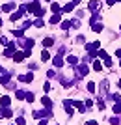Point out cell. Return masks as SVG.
Instances as JSON below:
<instances>
[{"mask_svg":"<svg viewBox=\"0 0 121 125\" xmlns=\"http://www.w3.org/2000/svg\"><path fill=\"white\" fill-rule=\"evenodd\" d=\"M13 116V110L9 106H0V118H11Z\"/></svg>","mask_w":121,"mask_h":125,"instance_id":"cell-1","label":"cell"},{"mask_svg":"<svg viewBox=\"0 0 121 125\" xmlns=\"http://www.w3.org/2000/svg\"><path fill=\"white\" fill-rule=\"evenodd\" d=\"M76 73H78V77H86V75L90 73V69H88V65L80 63V65H76Z\"/></svg>","mask_w":121,"mask_h":125,"instance_id":"cell-2","label":"cell"},{"mask_svg":"<svg viewBox=\"0 0 121 125\" xmlns=\"http://www.w3.org/2000/svg\"><path fill=\"white\" fill-rule=\"evenodd\" d=\"M15 2H8V4H4V6H2V8H0V11H2V13H8V11H11V10H13V8H15Z\"/></svg>","mask_w":121,"mask_h":125,"instance_id":"cell-3","label":"cell"},{"mask_svg":"<svg viewBox=\"0 0 121 125\" xmlns=\"http://www.w3.org/2000/svg\"><path fill=\"white\" fill-rule=\"evenodd\" d=\"M17 78H19L21 82H32V80H34V75H17Z\"/></svg>","mask_w":121,"mask_h":125,"instance_id":"cell-4","label":"cell"},{"mask_svg":"<svg viewBox=\"0 0 121 125\" xmlns=\"http://www.w3.org/2000/svg\"><path fill=\"white\" fill-rule=\"evenodd\" d=\"M101 47V43L99 41H93V43H88V45H86V51L90 52V51H97V49Z\"/></svg>","mask_w":121,"mask_h":125,"instance_id":"cell-5","label":"cell"},{"mask_svg":"<svg viewBox=\"0 0 121 125\" xmlns=\"http://www.w3.org/2000/svg\"><path fill=\"white\" fill-rule=\"evenodd\" d=\"M41 103H43V106H45V108H47V110H50V108H52V101L48 99L47 95H45V97H43V99H41Z\"/></svg>","mask_w":121,"mask_h":125,"instance_id":"cell-6","label":"cell"},{"mask_svg":"<svg viewBox=\"0 0 121 125\" xmlns=\"http://www.w3.org/2000/svg\"><path fill=\"white\" fill-rule=\"evenodd\" d=\"M52 62H54V65H56V67H62V65H63V58H62V54L54 56V58H52Z\"/></svg>","mask_w":121,"mask_h":125,"instance_id":"cell-7","label":"cell"},{"mask_svg":"<svg viewBox=\"0 0 121 125\" xmlns=\"http://www.w3.org/2000/svg\"><path fill=\"white\" fill-rule=\"evenodd\" d=\"M11 80V75H8V73H0V84H8Z\"/></svg>","mask_w":121,"mask_h":125,"instance_id":"cell-8","label":"cell"},{"mask_svg":"<svg viewBox=\"0 0 121 125\" xmlns=\"http://www.w3.org/2000/svg\"><path fill=\"white\" fill-rule=\"evenodd\" d=\"M34 45H36V41H34V39H26V41H24V45H22V47L26 49V51H32V49H34Z\"/></svg>","mask_w":121,"mask_h":125,"instance_id":"cell-9","label":"cell"},{"mask_svg":"<svg viewBox=\"0 0 121 125\" xmlns=\"http://www.w3.org/2000/svg\"><path fill=\"white\" fill-rule=\"evenodd\" d=\"M24 58H26L24 52H15V54H13V60H15V62H22Z\"/></svg>","mask_w":121,"mask_h":125,"instance_id":"cell-10","label":"cell"},{"mask_svg":"<svg viewBox=\"0 0 121 125\" xmlns=\"http://www.w3.org/2000/svg\"><path fill=\"white\" fill-rule=\"evenodd\" d=\"M60 21H62V13H56V15L50 17V24H58Z\"/></svg>","mask_w":121,"mask_h":125,"instance_id":"cell-11","label":"cell"},{"mask_svg":"<svg viewBox=\"0 0 121 125\" xmlns=\"http://www.w3.org/2000/svg\"><path fill=\"white\" fill-rule=\"evenodd\" d=\"M52 43H54V39H52V37H45V39H43V47H45V49H48V47H52Z\"/></svg>","mask_w":121,"mask_h":125,"instance_id":"cell-12","label":"cell"},{"mask_svg":"<svg viewBox=\"0 0 121 125\" xmlns=\"http://www.w3.org/2000/svg\"><path fill=\"white\" fill-rule=\"evenodd\" d=\"M9 103H11V99L8 97V95H4V97H0V104H2V106H9Z\"/></svg>","mask_w":121,"mask_h":125,"instance_id":"cell-13","label":"cell"},{"mask_svg":"<svg viewBox=\"0 0 121 125\" xmlns=\"http://www.w3.org/2000/svg\"><path fill=\"white\" fill-rule=\"evenodd\" d=\"M73 8H74V2H69V4H65L62 8V11H65V13H69V11H73Z\"/></svg>","mask_w":121,"mask_h":125,"instance_id":"cell-14","label":"cell"},{"mask_svg":"<svg viewBox=\"0 0 121 125\" xmlns=\"http://www.w3.org/2000/svg\"><path fill=\"white\" fill-rule=\"evenodd\" d=\"M50 10H52L54 13H60V11H62V6H60L58 2H52V6H50Z\"/></svg>","mask_w":121,"mask_h":125,"instance_id":"cell-15","label":"cell"},{"mask_svg":"<svg viewBox=\"0 0 121 125\" xmlns=\"http://www.w3.org/2000/svg\"><path fill=\"white\" fill-rule=\"evenodd\" d=\"M99 2H97V0H93V2H90V6H88V8H90V10L91 11H97V10H99Z\"/></svg>","mask_w":121,"mask_h":125,"instance_id":"cell-16","label":"cell"},{"mask_svg":"<svg viewBox=\"0 0 121 125\" xmlns=\"http://www.w3.org/2000/svg\"><path fill=\"white\" fill-rule=\"evenodd\" d=\"M91 30L99 34V32H102V24H99V22H93V24H91Z\"/></svg>","mask_w":121,"mask_h":125,"instance_id":"cell-17","label":"cell"},{"mask_svg":"<svg viewBox=\"0 0 121 125\" xmlns=\"http://www.w3.org/2000/svg\"><path fill=\"white\" fill-rule=\"evenodd\" d=\"M41 60H43V62H48V60H50V54H48V51H47V49H45V51L41 52Z\"/></svg>","mask_w":121,"mask_h":125,"instance_id":"cell-18","label":"cell"},{"mask_svg":"<svg viewBox=\"0 0 121 125\" xmlns=\"http://www.w3.org/2000/svg\"><path fill=\"white\" fill-rule=\"evenodd\" d=\"M67 62L71 63V65H76V63H78V58H76V56H73V54H71V56H67Z\"/></svg>","mask_w":121,"mask_h":125,"instance_id":"cell-19","label":"cell"},{"mask_svg":"<svg viewBox=\"0 0 121 125\" xmlns=\"http://www.w3.org/2000/svg\"><path fill=\"white\" fill-rule=\"evenodd\" d=\"M24 99H26L28 103H34V99H36V95L32 94V92H26V95H24Z\"/></svg>","mask_w":121,"mask_h":125,"instance_id":"cell-20","label":"cell"},{"mask_svg":"<svg viewBox=\"0 0 121 125\" xmlns=\"http://www.w3.org/2000/svg\"><path fill=\"white\" fill-rule=\"evenodd\" d=\"M121 112V99L116 101V104H114V114H119Z\"/></svg>","mask_w":121,"mask_h":125,"instance_id":"cell-21","label":"cell"},{"mask_svg":"<svg viewBox=\"0 0 121 125\" xmlns=\"http://www.w3.org/2000/svg\"><path fill=\"white\" fill-rule=\"evenodd\" d=\"M24 95H26V92H22V90H15V97H17V99H24Z\"/></svg>","mask_w":121,"mask_h":125,"instance_id":"cell-22","label":"cell"},{"mask_svg":"<svg viewBox=\"0 0 121 125\" xmlns=\"http://www.w3.org/2000/svg\"><path fill=\"white\" fill-rule=\"evenodd\" d=\"M99 19H101V15H99V13H97V11H95V13H93V17H91V19H90V24H93V22H97V21H99Z\"/></svg>","mask_w":121,"mask_h":125,"instance_id":"cell-23","label":"cell"},{"mask_svg":"<svg viewBox=\"0 0 121 125\" xmlns=\"http://www.w3.org/2000/svg\"><path fill=\"white\" fill-rule=\"evenodd\" d=\"M22 30H24V28H19V30H13V36H15V37H22V36H24V32H22Z\"/></svg>","mask_w":121,"mask_h":125,"instance_id":"cell-24","label":"cell"},{"mask_svg":"<svg viewBox=\"0 0 121 125\" xmlns=\"http://www.w3.org/2000/svg\"><path fill=\"white\" fill-rule=\"evenodd\" d=\"M21 17H22V13H21V11H15V13H13V15H11L9 19H11V21H17V19H21Z\"/></svg>","mask_w":121,"mask_h":125,"instance_id":"cell-25","label":"cell"},{"mask_svg":"<svg viewBox=\"0 0 121 125\" xmlns=\"http://www.w3.org/2000/svg\"><path fill=\"white\" fill-rule=\"evenodd\" d=\"M93 69H95V71H101V69H102V63L95 60V62H93Z\"/></svg>","mask_w":121,"mask_h":125,"instance_id":"cell-26","label":"cell"},{"mask_svg":"<svg viewBox=\"0 0 121 125\" xmlns=\"http://www.w3.org/2000/svg\"><path fill=\"white\" fill-rule=\"evenodd\" d=\"M95 82H88V92H91V94H95Z\"/></svg>","mask_w":121,"mask_h":125,"instance_id":"cell-27","label":"cell"},{"mask_svg":"<svg viewBox=\"0 0 121 125\" xmlns=\"http://www.w3.org/2000/svg\"><path fill=\"white\" fill-rule=\"evenodd\" d=\"M69 28H71V22H69V21H63L62 22V30H69Z\"/></svg>","mask_w":121,"mask_h":125,"instance_id":"cell-28","label":"cell"},{"mask_svg":"<svg viewBox=\"0 0 121 125\" xmlns=\"http://www.w3.org/2000/svg\"><path fill=\"white\" fill-rule=\"evenodd\" d=\"M32 24L36 26V28H41V26H43V21H41V19H37V21H34Z\"/></svg>","mask_w":121,"mask_h":125,"instance_id":"cell-29","label":"cell"},{"mask_svg":"<svg viewBox=\"0 0 121 125\" xmlns=\"http://www.w3.org/2000/svg\"><path fill=\"white\" fill-rule=\"evenodd\" d=\"M110 123H112V125H117V123H119V118H117V116H114V118H110Z\"/></svg>","mask_w":121,"mask_h":125,"instance_id":"cell-30","label":"cell"},{"mask_svg":"<svg viewBox=\"0 0 121 125\" xmlns=\"http://www.w3.org/2000/svg\"><path fill=\"white\" fill-rule=\"evenodd\" d=\"M15 123H17V125H24L26 121H24V118L21 116V118H17V120H15Z\"/></svg>","mask_w":121,"mask_h":125,"instance_id":"cell-31","label":"cell"},{"mask_svg":"<svg viewBox=\"0 0 121 125\" xmlns=\"http://www.w3.org/2000/svg\"><path fill=\"white\" fill-rule=\"evenodd\" d=\"M71 26H74V28H78V26H80V22L76 21V19H73V21H71Z\"/></svg>","mask_w":121,"mask_h":125,"instance_id":"cell-32","label":"cell"},{"mask_svg":"<svg viewBox=\"0 0 121 125\" xmlns=\"http://www.w3.org/2000/svg\"><path fill=\"white\" fill-rule=\"evenodd\" d=\"M47 77H48V78H54V77H56V73L50 69V71H47Z\"/></svg>","mask_w":121,"mask_h":125,"instance_id":"cell-33","label":"cell"},{"mask_svg":"<svg viewBox=\"0 0 121 125\" xmlns=\"http://www.w3.org/2000/svg\"><path fill=\"white\" fill-rule=\"evenodd\" d=\"M43 90H45V92H50V84L45 82V84H43Z\"/></svg>","mask_w":121,"mask_h":125,"instance_id":"cell-34","label":"cell"},{"mask_svg":"<svg viewBox=\"0 0 121 125\" xmlns=\"http://www.w3.org/2000/svg\"><path fill=\"white\" fill-rule=\"evenodd\" d=\"M116 56H117V58H121V49H117V51H116Z\"/></svg>","mask_w":121,"mask_h":125,"instance_id":"cell-35","label":"cell"},{"mask_svg":"<svg viewBox=\"0 0 121 125\" xmlns=\"http://www.w3.org/2000/svg\"><path fill=\"white\" fill-rule=\"evenodd\" d=\"M86 125H97V121H86Z\"/></svg>","mask_w":121,"mask_h":125,"instance_id":"cell-36","label":"cell"},{"mask_svg":"<svg viewBox=\"0 0 121 125\" xmlns=\"http://www.w3.org/2000/svg\"><path fill=\"white\" fill-rule=\"evenodd\" d=\"M39 125H48V123H47V120H41V121H39Z\"/></svg>","mask_w":121,"mask_h":125,"instance_id":"cell-37","label":"cell"},{"mask_svg":"<svg viewBox=\"0 0 121 125\" xmlns=\"http://www.w3.org/2000/svg\"><path fill=\"white\" fill-rule=\"evenodd\" d=\"M117 86H119V88H121V78H119V80H117Z\"/></svg>","mask_w":121,"mask_h":125,"instance_id":"cell-38","label":"cell"},{"mask_svg":"<svg viewBox=\"0 0 121 125\" xmlns=\"http://www.w3.org/2000/svg\"><path fill=\"white\" fill-rule=\"evenodd\" d=\"M2 24H4V21H2V19H0V26H2Z\"/></svg>","mask_w":121,"mask_h":125,"instance_id":"cell-39","label":"cell"},{"mask_svg":"<svg viewBox=\"0 0 121 125\" xmlns=\"http://www.w3.org/2000/svg\"><path fill=\"white\" fill-rule=\"evenodd\" d=\"M0 73H2V65H0Z\"/></svg>","mask_w":121,"mask_h":125,"instance_id":"cell-40","label":"cell"},{"mask_svg":"<svg viewBox=\"0 0 121 125\" xmlns=\"http://www.w3.org/2000/svg\"><path fill=\"white\" fill-rule=\"evenodd\" d=\"M9 125H13V123H9Z\"/></svg>","mask_w":121,"mask_h":125,"instance_id":"cell-41","label":"cell"},{"mask_svg":"<svg viewBox=\"0 0 121 125\" xmlns=\"http://www.w3.org/2000/svg\"><path fill=\"white\" fill-rule=\"evenodd\" d=\"M119 30H121V28H119Z\"/></svg>","mask_w":121,"mask_h":125,"instance_id":"cell-42","label":"cell"}]
</instances>
